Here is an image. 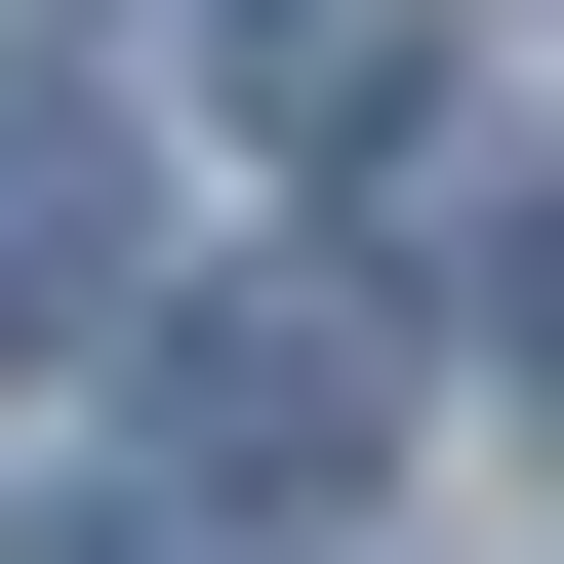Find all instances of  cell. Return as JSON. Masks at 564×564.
Masks as SVG:
<instances>
[{
    "mask_svg": "<svg viewBox=\"0 0 564 564\" xmlns=\"http://www.w3.org/2000/svg\"><path fill=\"white\" fill-rule=\"evenodd\" d=\"M162 444L242 484V524L364 484V444H403V282H162Z\"/></svg>",
    "mask_w": 564,
    "mask_h": 564,
    "instance_id": "6da1fadb",
    "label": "cell"
},
{
    "mask_svg": "<svg viewBox=\"0 0 564 564\" xmlns=\"http://www.w3.org/2000/svg\"><path fill=\"white\" fill-rule=\"evenodd\" d=\"M162 323V162L121 121H0V364H121Z\"/></svg>",
    "mask_w": 564,
    "mask_h": 564,
    "instance_id": "7a4b0ae2",
    "label": "cell"
},
{
    "mask_svg": "<svg viewBox=\"0 0 564 564\" xmlns=\"http://www.w3.org/2000/svg\"><path fill=\"white\" fill-rule=\"evenodd\" d=\"M524 403H564V202H524Z\"/></svg>",
    "mask_w": 564,
    "mask_h": 564,
    "instance_id": "3957f363",
    "label": "cell"
},
{
    "mask_svg": "<svg viewBox=\"0 0 564 564\" xmlns=\"http://www.w3.org/2000/svg\"><path fill=\"white\" fill-rule=\"evenodd\" d=\"M0 564H121V524H0Z\"/></svg>",
    "mask_w": 564,
    "mask_h": 564,
    "instance_id": "277c9868",
    "label": "cell"
}]
</instances>
